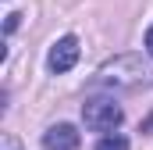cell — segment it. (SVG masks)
I'll return each mask as SVG.
<instances>
[{
    "label": "cell",
    "instance_id": "obj_3",
    "mask_svg": "<svg viewBox=\"0 0 153 150\" xmlns=\"http://www.w3.org/2000/svg\"><path fill=\"white\" fill-rule=\"evenodd\" d=\"M75 61H78V39L75 36H61L53 46H50V54H46V68H50L53 75L71 72Z\"/></svg>",
    "mask_w": 153,
    "mask_h": 150
},
{
    "label": "cell",
    "instance_id": "obj_7",
    "mask_svg": "<svg viewBox=\"0 0 153 150\" xmlns=\"http://www.w3.org/2000/svg\"><path fill=\"white\" fill-rule=\"evenodd\" d=\"M146 54H150V57H153V25H150V29H146Z\"/></svg>",
    "mask_w": 153,
    "mask_h": 150
},
{
    "label": "cell",
    "instance_id": "obj_4",
    "mask_svg": "<svg viewBox=\"0 0 153 150\" xmlns=\"http://www.w3.org/2000/svg\"><path fill=\"white\" fill-rule=\"evenodd\" d=\"M78 143H82V136H78L75 125H68V122L50 125V129L43 132V147H46V150H75Z\"/></svg>",
    "mask_w": 153,
    "mask_h": 150
},
{
    "label": "cell",
    "instance_id": "obj_2",
    "mask_svg": "<svg viewBox=\"0 0 153 150\" xmlns=\"http://www.w3.org/2000/svg\"><path fill=\"white\" fill-rule=\"evenodd\" d=\"M121 118H125V111L117 107L111 97H96V100H85L82 104V122L93 132H114L117 125H121Z\"/></svg>",
    "mask_w": 153,
    "mask_h": 150
},
{
    "label": "cell",
    "instance_id": "obj_1",
    "mask_svg": "<svg viewBox=\"0 0 153 150\" xmlns=\"http://www.w3.org/2000/svg\"><path fill=\"white\" fill-rule=\"evenodd\" d=\"M146 64L139 57H114L96 72V86H111V89H135L139 82H146Z\"/></svg>",
    "mask_w": 153,
    "mask_h": 150
},
{
    "label": "cell",
    "instance_id": "obj_6",
    "mask_svg": "<svg viewBox=\"0 0 153 150\" xmlns=\"http://www.w3.org/2000/svg\"><path fill=\"white\" fill-rule=\"evenodd\" d=\"M18 18H22V14H7V25H4V29H7V32H14V29H18Z\"/></svg>",
    "mask_w": 153,
    "mask_h": 150
},
{
    "label": "cell",
    "instance_id": "obj_5",
    "mask_svg": "<svg viewBox=\"0 0 153 150\" xmlns=\"http://www.w3.org/2000/svg\"><path fill=\"white\" fill-rule=\"evenodd\" d=\"M96 150H128V140H125L121 132H107V136L96 143Z\"/></svg>",
    "mask_w": 153,
    "mask_h": 150
}]
</instances>
